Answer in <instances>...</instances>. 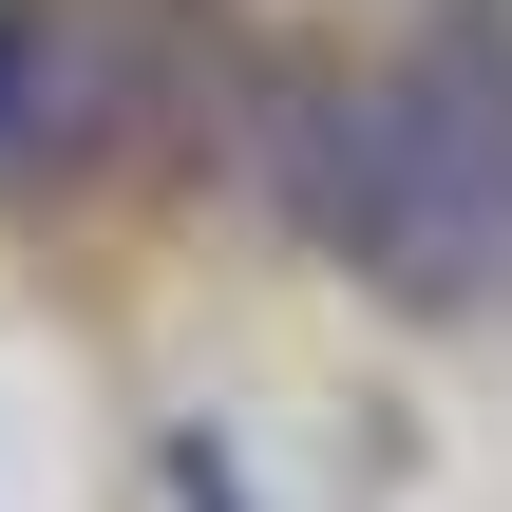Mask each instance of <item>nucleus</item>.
<instances>
[{
  "mask_svg": "<svg viewBox=\"0 0 512 512\" xmlns=\"http://www.w3.org/2000/svg\"><path fill=\"white\" fill-rule=\"evenodd\" d=\"M0 152H38V19H0Z\"/></svg>",
  "mask_w": 512,
  "mask_h": 512,
  "instance_id": "nucleus-1",
  "label": "nucleus"
}]
</instances>
